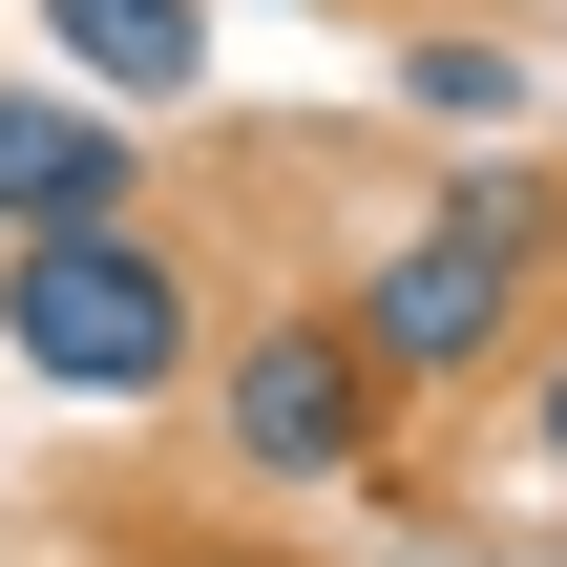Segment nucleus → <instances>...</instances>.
<instances>
[{
	"instance_id": "1",
	"label": "nucleus",
	"mask_w": 567,
	"mask_h": 567,
	"mask_svg": "<svg viewBox=\"0 0 567 567\" xmlns=\"http://www.w3.org/2000/svg\"><path fill=\"white\" fill-rule=\"evenodd\" d=\"M547 295H567V189L526 168V147H484L463 189H421V210L358 252V337L400 358V400H484V379H526Z\"/></svg>"
},
{
	"instance_id": "2",
	"label": "nucleus",
	"mask_w": 567,
	"mask_h": 567,
	"mask_svg": "<svg viewBox=\"0 0 567 567\" xmlns=\"http://www.w3.org/2000/svg\"><path fill=\"white\" fill-rule=\"evenodd\" d=\"M0 358L21 400H84V421H147V400H210V274L168 210H84V231H0Z\"/></svg>"
},
{
	"instance_id": "3",
	"label": "nucleus",
	"mask_w": 567,
	"mask_h": 567,
	"mask_svg": "<svg viewBox=\"0 0 567 567\" xmlns=\"http://www.w3.org/2000/svg\"><path fill=\"white\" fill-rule=\"evenodd\" d=\"M210 463L252 484V505H337V484H379L400 463V358L358 337V295H274V316H231V358H210Z\"/></svg>"
},
{
	"instance_id": "4",
	"label": "nucleus",
	"mask_w": 567,
	"mask_h": 567,
	"mask_svg": "<svg viewBox=\"0 0 567 567\" xmlns=\"http://www.w3.org/2000/svg\"><path fill=\"white\" fill-rule=\"evenodd\" d=\"M379 84H400L442 147H526V126H567V63L526 42V21H484V0H421V21L379 42Z\"/></svg>"
},
{
	"instance_id": "5",
	"label": "nucleus",
	"mask_w": 567,
	"mask_h": 567,
	"mask_svg": "<svg viewBox=\"0 0 567 567\" xmlns=\"http://www.w3.org/2000/svg\"><path fill=\"white\" fill-rule=\"evenodd\" d=\"M84 210H147V105L0 84V231H84Z\"/></svg>"
},
{
	"instance_id": "6",
	"label": "nucleus",
	"mask_w": 567,
	"mask_h": 567,
	"mask_svg": "<svg viewBox=\"0 0 567 567\" xmlns=\"http://www.w3.org/2000/svg\"><path fill=\"white\" fill-rule=\"evenodd\" d=\"M42 21V63L63 84H105V105H210V42H231V0H21Z\"/></svg>"
},
{
	"instance_id": "7",
	"label": "nucleus",
	"mask_w": 567,
	"mask_h": 567,
	"mask_svg": "<svg viewBox=\"0 0 567 567\" xmlns=\"http://www.w3.org/2000/svg\"><path fill=\"white\" fill-rule=\"evenodd\" d=\"M505 484H567V316L526 337V400H505Z\"/></svg>"
},
{
	"instance_id": "8",
	"label": "nucleus",
	"mask_w": 567,
	"mask_h": 567,
	"mask_svg": "<svg viewBox=\"0 0 567 567\" xmlns=\"http://www.w3.org/2000/svg\"><path fill=\"white\" fill-rule=\"evenodd\" d=\"M295 21H337V0H295Z\"/></svg>"
}]
</instances>
